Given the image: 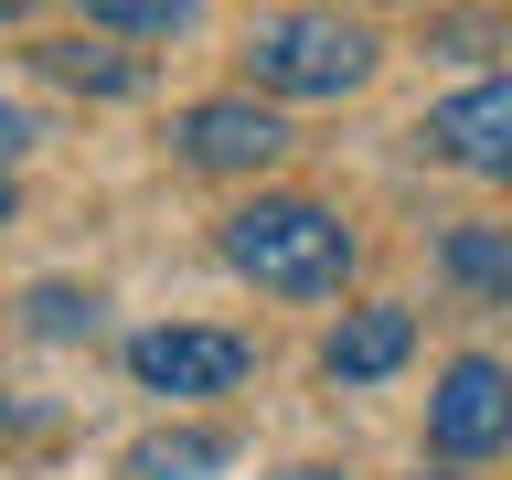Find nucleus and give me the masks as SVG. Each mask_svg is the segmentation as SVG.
I'll list each match as a JSON object with an SVG mask.
<instances>
[{
  "instance_id": "obj_1",
  "label": "nucleus",
  "mask_w": 512,
  "mask_h": 480,
  "mask_svg": "<svg viewBox=\"0 0 512 480\" xmlns=\"http://www.w3.org/2000/svg\"><path fill=\"white\" fill-rule=\"evenodd\" d=\"M224 267L278 299H331L352 278V235L331 203H299V192H256L246 214H224Z\"/></svg>"
},
{
  "instance_id": "obj_2",
  "label": "nucleus",
  "mask_w": 512,
  "mask_h": 480,
  "mask_svg": "<svg viewBox=\"0 0 512 480\" xmlns=\"http://www.w3.org/2000/svg\"><path fill=\"white\" fill-rule=\"evenodd\" d=\"M374 32L342 22V11H288V22H256L246 32V75L267 96H352L374 75Z\"/></svg>"
},
{
  "instance_id": "obj_3",
  "label": "nucleus",
  "mask_w": 512,
  "mask_h": 480,
  "mask_svg": "<svg viewBox=\"0 0 512 480\" xmlns=\"http://www.w3.org/2000/svg\"><path fill=\"white\" fill-rule=\"evenodd\" d=\"M256 352L235 331H139L128 342V374L150 384V395H235L246 384Z\"/></svg>"
},
{
  "instance_id": "obj_4",
  "label": "nucleus",
  "mask_w": 512,
  "mask_h": 480,
  "mask_svg": "<svg viewBox=\"0 0 512 480\" xmlns=\"http://www.w3.org/2000/svg\"><path fill=\"white\" fill-rule=\"evenodd\" d=\"M427 438H438L448 459H480V448H502V438H512V374L491 363V352H470V363H448V374H438Z\"/></svg>"
},
{
  "instance_id": "obj_5",
  "label": "nucleus",
  "mask_w": 512,
  "mask_h": 480,
  "mask_svg": "<svg viewBox=\"0 0 512 480\" xmlns=\"http://www.w3.org/2000/svg\"><path fill=\"white\" fill-rule=\"evenodd\" d=\"M182 160L192 171H267V160L288 150V128L256 107V96H203V107H182Z\"/></svg>"
},
{
  "instance_id": "obj_6",
  "label": "nucleus",
  "mask_w": 512,
  "mask_h": 480,
  "mask_svg": "<svg viewBox=\"0 0 512 480\" xmlns=\"http://www.w3.org/2000/svg\"><path fill=\"white\" fill-rule=\"evenodd\" d=\"M427 139H438L459 171H480V182H512V75H491V86H459L427 118Z\"/></svg>"
},
{
  "instance_id": "obj_7",
  "label": "nucleus",
  "mask_w": 512,
  "mask_h": 480,
  "mask_svg": "<svg viewBox=\"0 0 512 480\" xmlns=\"http://www.w3.org/2000/svg\"><path fill=\"white\" fill-rule=\"evenodd\" d=\"M406 352H416V320L384 299V310H352L342 331H331V352H320V363H331V384H384Z\"/></svg>"
},
{
  "instance_id": "obj_8",
  "label": "nucleus",
  "mask_w": 512,
  "mask_h": 480,
  "mask_svg": "<svg viewBox=\"0 0 512 480\" xmlns=\"http://www.w3.org/2000/svg\"><path fill=\"white\" fill-rule=\"evenodd\" d=\"M235 448L214 438V427H171V438H139L128 448V480H203V470H224Z\"/></svg>"
},
{
  "instance_id": "obj_9",
  "label": "nucleus",
  "mask_w": 512,
  "mask_h": 480,
  "mask_svg": "<svg viewBox=\"0 0 512 480\" xmlns=\"http://www.w3.org/2000/svg\"><path fill=\"white\" fill-rule=\"evenodd\" d=\"M75 11L107 22V32H139V43H171V32L203 22V0H75Z\"/></svg>"
},
{
  "instance_id": "obj_10",
  "label": "nucleus",
  "mask_w": 512,
  "mask_h": 480,
  "mask_svg": "<svg viewBox=\"0 0 512 480\" xmlns=\"http://www.w3.org/2000/svg\"><path fill=\"white\" fill-rule=\"evenodd\" d=\"M448 267H459L470 288H502L512 299V235H448Z\"/></svg>"
},
{
  "instance_id": "obj_11",
  "label": "nucleus",
  "mask_w": 512,
  "mask_h": 480,
  "mask_svg": "<svg viewBox=\"0 0 512 480\" xmlns=\"http://www.w3.org/2000/svg\"><path fill=\"white\" fill-rule=\"evenodd\" d=\"M43 64H54V75H75V86H96V96H128V86H139V75H128V64L86 54V43H43Z\"/></svg>"
},
{
  "instance_id": "obj_12",
  "label": "nucleus",
  "mask_w": 512,
  "mask_h": 480,
  "mask_svg": "<svg viewBox=\"0 0 512 480\" xmlns=\"http://www.w3.org/2000/svg\"><path fill=\"white\" fill-rule=\"evenodd\" d=\"M86 299H75V288H32V331H86Z\"/></svg>"
},
{
  "instance_id": "obj_13",
  "label": "nucleus",
  "mask_w": 512,
  "mask_h": 480,
  "mask_svg": "<svg viewBox=\"0 0 512 480\" xmlns=\"http://www.w3.org/2000/svg\"><path fill=\"white\" fill-rule=\"evenodd\" d=\"M22 139H32V128H22V107H0V160L22 150Z\"/></svg>"
},
{
  "instance_id": "obj_14",
  "label": "nucleus",
  "mask_w": 512,
  "mask_h": 480,
  "mask_svg": "<svg viewBox=\"0 0 512 480\" xmlns=\"http://www.w3.org/2000/svg\"><path fill=\"white\" fill-rule=\"evenodd\" d=\"M278 480H331V470H278Z\"/></svg>"
},
{
  "instance_id": "obj_15",
  "label": "nucleus",
  "mask_w": 512,
  "mask_h": 480,
  "mask_svg": "<svg viewBox=\"0 0 512 480\" xmlns=\"http://www.w3.org/2000/svg\"><path fill=\"white\" fill-rule=\"evenodd\" d=\"M0 224H11V182H0Z\"/></svg>"
},
{
  "instance_id": "obj_16",
  "label": "nucleus",
  "mask_w": 512,
  "mask_h": 480,
  "mask_svg": "<svg viewBox=\"0 0 512 480\" xmlns=\"http://www.w3.org/2000/svg\"><path fill=\"white\" fill-rule=\"evenodd\" d=\"M0 11H22V0H0Z\"/></svg>"
}]
</instances>
